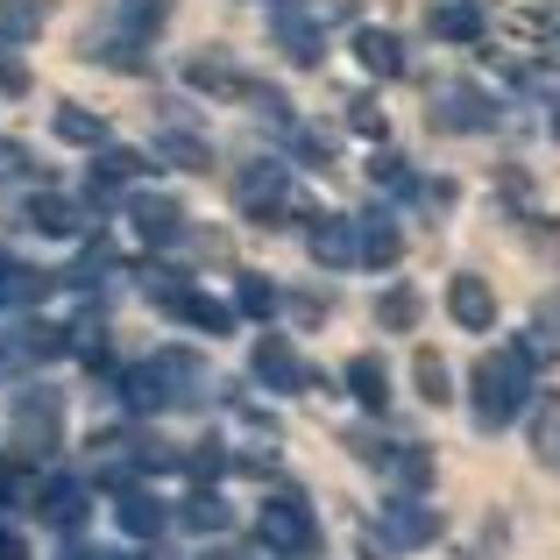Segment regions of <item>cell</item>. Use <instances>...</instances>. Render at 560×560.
Here are the masks:
<instances>
[{"label": "cell", "instance_id": "obj_18", "mask_svg": "<svg viewBox=\"0 0 560 560\" xmlns=\"http://www.w3.org/2000/svg\"><path fill=\"white\" fill-rule=\"evenodd\" d=\"M397 248H405V234L390 220H362V256L370 262H397Z\"/></svg>", "mask_w": 560, "mask_h": 560}, {"label": "cell", "instance_id": "obj_3", "mask_svg": "<svg viewBox=\"0 0 560 560\" xmlns=\"http://www.w3.org/2000/svg\"><path fill=\"white\" fill-rule=\"evenodd\" d=\"M383 539L390 547H425V539H440V511H425L419 497H390L383 504Z\"/></svg>", "mask_w": 560, "mask_h": 560}, {"label": "cell", "instance_id": "obj_12", "mask_svg": "<svg viewBox=\"0 0 560 560\" xmlns=\"http://www.w3.org/2000/svg\"><path fill=\"white\" fill-rule=\"evenodd\" d=\"M277 43H284L299 65H319V50H327V36H319L313 22H299V8H277Z\"/></svg>", "mask_w": 560, "mask_h": 560}, {"label": "cell", "instance_id": "obj_7", "mask_svg": "<svg viewBox=\"0 0 560 560\" xmlns=\"http://www.w3.org/2000/svg\"><path fill=\"white\" fill-rule=\"evenodd\" d=\"M355 57L376 79H397V71H405V43H397L390 28H355Z\"/></svg>", "mask_w": 560, "mask_h": 560}, {"label": "cell", "instance_id": "obj_19", "mask_svg": "<svg viewBox=\"0 0 560 560\" xmlns=\"http://www.w3.org/2000/svg\"><path fill=\"white\" fill-rule=\"evenodd\" d=\"M43 511H50L57 525H79V511H85V490H79V482H50V490H43Z\"/></svg>", "mask_w": 560, "mask_h": 560}, {"label": "cell", "instance_id": "obj_10", "mask_svg": "<svg viewBox=\"0 0 560 560\" xmlns=\"http://www.w3.org/2000/svg\"><path fill=\"white\" fill-rule=\"evenodd\" d=\"M348 390H355V405H370V411L390 405V370H383V355H355V362H348Z\"/></svg>", "mask_w": 560, "mask_h": 560}, {"label": "cell", "instance_id": "obj_4", "mask_svg": "<svg viewBox=\"0 0 560 560\" xmlns=\"http://www.w3.org/2000/svg\"><path fill=\"white\" fill-rule=\"evenodd\" d=\"M284 191H291V171L284 164H248L242 178H234V199H242V213H277L284 206Z\"/></svg>", "mask_w": 560, "mask_h": 560}, {"label": "cell", "instance_id": "obj_23", "mask_svg": "<svg viewBox=\"0 0 560 560\" xmlns=\"http://www.w3.org/2000/svg\"><path fill=\"white\" fill-rule=\"evenodd\" d=\"M242 313L248 319H270L277 313V284H270V277H242Z\"/></svg>", "mask_w": 560, "mask_h": 560}, {"label": "cell", "instance_id": "obj_29", "mask_svg": "<svg viewBox=\"0 0 560 560\" xmlns=\"http://www.w3.org/2000/svg\"><path fill=\"white\" fill-rule=\"evenodd\" d=\"M0 560H28V553H22V539H0Z\"/></svg>", "mask_w": 560, "mask_h": 560}, {"label": "cell", "instance_id": "obj_20", "mask_svg": "<svg viewBox=\"0 0 560 560\" xmlns=\"http://www.w3.org/2000/svg\"><path fill=\"white\" fill-rule=\"evenodd\" d=\"M156 156H171V164H185V171H206V164H213V150H206V142H191V136H164V142H156Z\"/></svg>", "mask_w": 560, "mask_h": 560}, {"label": "cell", "instance_id": "obj_17", "mask_svg": "<svg viewBox=\"0 0 560 560\" xmlns=\"http://www.w3.org/2000/svg\"><path fill=\"white\" fill-rule=\"evenodd\" d=\"M390 476L405 482V490H425V482H433V454L425 447H390Z\"/></svg>", "mask_w": 560, "mask_h": 560}, {"label": "cell", "instance_id": "obj_1", "mask_svg": "<svg viewBox=\"0 0 560 560\" xmlns=\"http://www.w3.org/2000/svg\"><path fill=\"white\" fill-rule=\"evenodd\" d=\"M533 341L525 348H497V355L476 362V425L482 433H497V425H511L525 411V397H533Z\"/></svg>", "mask_w": 560, "mask_h": 560}, {"label": "cell", "instance_id": "obj_14", "mask_svg": "<svg viewBox=\"0 0 560 560\" xmlns=\"http://www.w3.org/2000/svg\"><path fill=\"white\" fill-rule=\"evenodd\" d=\"M433 36L476 43V36H482V8H476V0H447V8H433Z\"/></svg>", "mask_w": 560, "mask_h": 560}, {"label": "cell", "instance_id": "obj_30", "mask_svg": "<svg viewBox=\"0 0 560 560\" xmlns=\"http://www.w3.org/2000/svg\"><path fill=\"white\" fill-rule=\"evenodd\" d=\"M553 142H560V107H553Z\"/></svg>", "mask_w": 560, "mask_h": 560}, {"label": "cell", "instance_id": "obj_25", "mask_svg": "<svg viewBox=\"0 0 560 560\" xmlns=\"http://www.w3.org/2000/svg\"><path fill=\"white\" fill-rule=\"evenodd\" d=\"M185 525H191V533H220V525H228L220 497H213V504H206V497H199V504H185Z\"/></svg>", "mask_w": 560, "mask_h": 560}, {"label": "cell", "instance_id": "obj_26", "mask_svg": "<svg viewBox=\"0 0 560 560\" xmlns=\"http://www.w3.org/2000/svg\"><path fill=\"white\" fill-rule=\"evenodd\" d=\"M419 390L433 397V405L447 397V362H440V355H419Z\"/></svg>", "mask_w": 560, "mask_h": 560}, {"label": "cell", "instance_id": "obj_21", "mask_svg": "<svg viewBox=\"0 0 560 560\" xmlns=\"http://www.w3.org/2000/svg\"><path fill=\"white\" fill-rule=\"evenodd\" d=\"M57 136H65V142H100L107 128H100L85 107H57Z\"/></svg>", "mask_w": 560, "mask_h": 560}, {"label": "cell", "instance_id": "obj_15", "mask_svg": "<svg viewBox=\"0 0 560 560\" xmlns=\"http://www.w3.org/2000/svg\"><path fill=\"white\" fill-rule=\"evenodd\" d=\"M419 313H425V305H419V291H405V284H397L390 299L376 305V319H383L390 334H411V327H419Z\"/></svg>", "mask_w": 560, "mask_h": 560}, {"label": "cell", "instance_id": "obj_9", "mask_svg": "<svg viewBox=\"0 0 560 560\" xmlns=\"http://www.w3.org/2000/svg\"><path fill=\"white\" fill-rule=\"evenodd\" d=\"M313 256L319 262H355L362 256V220H319L313 228Z\"/></svg>", "mask_w": 560, "mask_h": 560}, {"label": "cell", "instance_id": "obj_2", "mask_svg": "<svg viewBox=\"0 0 560 560\" xmlns=\"http://www.w3.org/2000/svg\"><path fill=\"white\" fill-rule=\"evenodd\" d=\"M313 539H319V525H313V511H305L299 497L262 504V547L270 553H313Z\"/></svg>", "mask_w": 560, "mask_h": 560}, {"label": "cell", "instance_id": "obj_28", "mask_svg": "<svg viewBox=\"0 0 560 560\" xmlns=\"http://www.w3.org/2000/svg\"><path fill=\"white\" fill-rule=\"evenodd\" d=\"M539 454H547V462L560 468V425H547V440H539Z\"/></svg>", "mask_w": 560, "mask_h": 560}, {"label": "cell", "instance_id": "obj_8", "mask_svg": "<svg viewBox=\"0 0 560 560\" xmlns=\"http://www.w3.org/2000/svg\"><path fill=\"white\" fill-rule=\"evenodd\" d=\"M256 376L270 383V390H299V383H313V370H305V362L291 355L284 341H262V348H256Z\"/></svg>", "mask_w": 560, "mask_h": 560}, {"label": "cell", "instance_id": "obj_27", "mask_svg": "<svg viewBox=\"0 0 560 560\" xmlns=\"http://www.w3.org/2000/svg\"><path fill=\"white\" fill-rule=\"evenodd\" d=\"M370 178H376V185H390V191H405V185H411V171L397 164V156H376V164H370Z\"/></svg>", "mask_w": 560, "mask_h": 560}, {"label": "cell", "instance_id": "obj_6", "mask_svg": "<svg viewBox=\"0 0 560 560\" xmlns=\"http://www.w3.org/2000/svg\"><path fill=\"white\" fill-rule=\"evenodd\" d=\"M14 433H22V447L28 454H50V440H57V397L43 390V397H22V411H14Z\"/></svg>", "mask_w": 560, "mask_h": 560}, {"label": "cell", "instance_id": "obj_11", "mask_svg": "<svg viewBox=\"0 0 560 560\" xmlns=\"http://www.w3.org/2000/svg\"><path fill=\"white\" fill-rule=\"evenodd\" d=\"M433 121H447V128H482V121H490V100L468 93V85H447V93L433 100Z\"/></svg>", "mask_w": 560, "mask_h": 560}, {"label": "cell", "instance_id": "obj_24", "mask_svg": "<svg viewBox=\"0 0 560 560\" xmlns=\"http://www.w3.org/2000/svg\"><path fill=\"white\" fill-rule=\"evenodd\" d=\"M191 85H213V93H228V85H234V71H228V65H220V57H213V50H206V57H199V65H191Z\"/></svg>", "mask_w": 560, "mask_h": 560}, {"label": "cell", "instance_id": "obj_13", "mask_svg": "<svg viewBox=\"0 0 560 560\" xmlns=\"http://www.w3.org/2000/svg\"><path fill=\"white\" fill-rule=\"evenodd\" d=\"M128 213H136V234H142V242H178V220L185 213L171 199H136Z\"/></svg>", "mask_w": 560, "mask_h": 560}, {"label": "cell", "instance_id": "obj_22", "mask_svg": "<svg viewBox=\"0 0 560 560\" xmlns=\"http://www.w3.org/2000/svg\"><path fill=\"white\" fill-rule=\"evenodd\" d=\"M28 213H36V228H43V234H79V213H71L65 199H36Z\"/></svg>", "mask_w": 560, "mask_h": 560}, {"label": "cell", "instance_id": "obj_5", "mask_svg": "<svg viewBox=\"0 0 560 560\" xmlns=\"http://www.w3.org/2000/svg\"><path fill=\"white\" fill-rule=\"evenodd\" d=\"M447 313L462 319L468 334H490V327H497V299H490V284H482V277H454V284H447Z\"/></svg>", "mask_w": 560, "mask_h": 560}, {"label": "cell", "instance_id": "obj_16", "mask_svg": "<svg viewBox=\"0 0 560 560\" xmlns=\"http://www.w3.org/2000/svg\"><path fill=\"white\" fill-rule=\"evenodd\" d=\"M121 525H128V533H136V539L164 533V504H150V497H142V490H128V497H121Z\"/></svg>", "mask_w": 560, "mask_h": 560}]
</instances>
